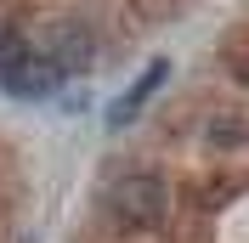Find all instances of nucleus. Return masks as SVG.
<instances>
[{"instance_id":"1","label":"nucleus","mask_w":249,"mask_h":243,"mask_svg":"<svg viewBox=\"0 0 249 243\" xmlns=\"http://www.w3.org/2000/svg\"><path fill=\"white\" fill-rule=\"evenodd\" d=\"M164 204H170V192L147 170H136V175H124V181L108 187V215L119 226H153V221H164Z\"/></svg>"},{"instance_id":"3","label":"nucleus","mask_w":249,"mask_h":243,"mask_svg":"<svg viewBox=\"0 0 249 243\" xmlns=\"http://www.w3.org/2000/svg\"><path fill=\"white\" fill-rule=\"evenodd\" d=\"M0 85H6V96H17V102H46V96L62 85V74L51 68L46 57H40V51H29V57L12 68V74L0 79Z\"/></svg>"},{"instance_id":"4","label":"nucleus","mask_w":249,"mask_h":243,"mask_svg":"<svg viewBox=\"0 0 249 243\" xmlns=\"http://www.w3.org/2000/svg\"><path fill=\"white\" fill-rule=\"evenodd\" d=\"M164 74H170V62L159 57V62H147V74L136 79V85H130V96H119V102L108 107V124H124V119H136V107L147 102V96L159 91V85H164Z\"/></svg>"},{"instance_id":"5","label":"nucleus","mask_w":249,"mask_h":243,"mask_svg":"<svg viewBox=\"0 0 249 243\" xmlns=\"http://www.w3.org/2000/svg\"><path fill=\"white\" fill-rule=\"evenodd\" d=\"M29 51H34V46H29V34L17 29V23H0V79L12 74V68L29 57Z\"/></svg>"},{"instance_id":"2","label":"nucleus","mask_w":249,"mask_h":243,"mask_svg":"<svg viewBox=\"0 0 249 243\" xmlns=\"http://www.w3.org/2000/svg\"><path fill=\"white\" fill-rule=\"evenodd\" d=\"M34 51H40V57H46L62 79H68V74H79V68L91 62V29H85V23H74V17H57V23H46V29H40Z\"/></svg>"}]
</instances>
